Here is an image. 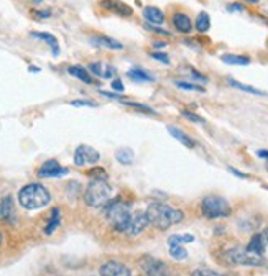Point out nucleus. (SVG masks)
<instances>
[{
    "mask_svg": "<svg viewBox=\"0 0 268 276\" xmlns=\"http://www.w3.org/2000/svg\"><path fill=\"white\" fill-rule=\"evenodd\" d=\"M150 224L158 230H167L169 227L179 224L184 219V212L163 202H152L147 209Z\"/></svg>",
    "mask_w": 268,
    "mask_h": 276,
    "instance_id": "f257e3e1",
    "label": "nucleus"
},
{
    "mask_svg": "<svg viewBox=\"0 0 268 276\" xmlns=\"http://www.w3.org/2000/svg\"><path fill=\"white\" fill-rule=\"evenodd\" d=\"M51 194L45 186L40 182H32V184L23 186L18 192V202L23 209L27 210H36L50 204Z\"/></svg>",
    "mask_w": 268,
    "mask_h": 276,
    "instance_id": "f03ea898",
    "label": "nucleus"
},
{
    "mask_svg": "<svg viewBox=\"0 0 268 276\" xmlns=\"http://www.w3.org/2000/svg\"><path fill=\"white\" fill-rule=\"evenodd\" d=\"M222 261L229 266H263L265 258L260 255L250 253L242 246H232L222 253Z\"/></svg>",
    "mask_w": 268,
    "mask_h": 276,
    "instance_id": "7ed1b4c3",
    "label": "nucleus"
},
{
    "mask_svg": "<svg viewBox=\"0 0 268 276\" xmlns=\"http://www.w3.org/2000/svg\"><path fill=\"white\" fill-rule=\"evenodd\" d=\"M112 186L107 181H94L92 179L84 192V201L89 207H102L110 201Z\"/></svg>",
    "mask_w": 268,
    "mask_h": 276,
    "instance_id": "20e7f679",
    "label": "nucleus"
},
{
    "mask_svg": "<svg viewBox=\"0 0 268 276\" xmlns=\"http://www.w3.org/2000/svg\"><path fill=\"white\" fill-rule=\"evenodd\" d=\"M105 215H107V219L110 220L112 227H114L117 232H120V234H127L129 225H130V220H132L129 207H127L125 204H122L119 199L114 201V202H107Z\"/></svg>",
    "mask_w": 268,
    "mask_h": 276,
    "instance_id": "39448f33",
    "label": "nucleus"
},
{
    "mask_svg": "<svg viewBox=\"0 0 268 276\" xmlns=\"http://www.w3.org/2000/svg\"><path fill=\"white\" fill-rule=\"evenodd\" d=\"M201 212L202 215L209 220L216 219H226L231 215V206L229 202L221 196H206L201 202Z\"/></svg>",
    "mask_w": 268,
    "mask_h": 276,
    "instance_id": "423d86ee",
    "label": "nucleus"
},
{
    "mask_svg": "<svg viewBox=\"0 0 268 276\" xmlns=\"http://www.w3.org/2000/svg\"><path fill=\"white\" fill-rule=\"evenodd\" d=\"M142 268L145 276H173L168 266L153 256H145L142 260Z\"/></svg>",
    "mask_w": 268,
    "mask_h": 276,
    "instance_id": "0eeeda50",
    "label": "nucleus"
},
{
    "mask_svg": "<svg viewBox=\"0 0 268 276\" xmlns=\"http://www.w3.org/2000/svg\"><path fill=\"white\" fill-rule=\"evenodd\" d=\"M100 160V155L97 153L94 148L87 146V145H81L76 148L74 151V165L77 166H84V165H94Z\"/></svg>",
    "mask_w": 268,
    "mask_h": 276,
    "instance_id": "6e6552de",
    "label": "nucleus"
},
{
    "mask_svg": "<svg viewBox=\"0 0 268 276\" xmlns=\"http://www.w3.org/2000/svg\"><path fill=\"white\" fill-rule=\"evenodd\" d=\"M100 7L107 10V12H112L115 15H119V17H132V13H134V10H132L130 5H127L125 2H120V0H100Z\"/></svg>",
    "mask_w": 268,
    "mask_h": 276,
    "instance_id": "1a4fd4ad",
    "label": "nucleus"
},
{
    "mask_svg": "<svg viewBox=\"0 0 268 276\" xmlns=\"http://www.w3.org/2000/svg\"><path fill=\"white\" fill-rule=\"evenodd\" d=\"M66 168H63L56 160H48L43 163V166L38 170V176L40 177H61L67 174Z\"/></svg>",
    "mask_w": 268,
    "mask_h": 276,
    "instance_id": "9d476101",
    "label": "nucleus"
},
{
    "mask_svg": "<svg viewBox=\"0 0 268 276\" xmlns=\"http://www.w3.org/2000/svg\"><path fill=\"white\" fill-rule=\"evenodd\" d=\"M100 276H130V268L120 261H105L99 270Z\"/></svg>",
    "mask_w": 268,
    "mask_h": 276,
    "instance_id": "9b49d317",
    "label": "nucleus"
},
{
    "mask_svg": "<svg viewBox=\"0 0 268 276\" xmlns=\"http://www.w3.org/2000/svg\"><path fill=\"white\" fill-rule=\"evenodd\" d=\"M148 225H150V220H148L147 212H138V214L132 215V220H130V225H129L127 234L132 235V237H137L140 234H143V232L147 230Z\"/></svg>",
    "mask_w": 268,
    "mask_h": 276,
    "instance_id": "f8f14e48",
    "label": "nucleus"
},
{
    "mask_svg": "<svg viewBox=\"0 0 268 276\" xmlns=\"http://www.w3.org/2000/svg\"><path fill=\"white\" fill-rule=\"evenodd\" d=\"M0 219L7 222L15 220V207H13V199L10 196L3 197L0 201Z\"/></svg>",
    "mask_w": 268,
    "mask_h": 276,
    "instance_id": "ddd939ff",
    "label": "nucleus"
},
{
    "mask_svg": "<svg viewBox=\"0 0 268 276\" xmlns=\"http://www.w3.org/2000/svg\"><path fill=\"white\" fill-rule=\"evenodd\" d=\"M91 43L96 44V46H100V48H107V49H117V51H120V49H124V44L120 41H117L114 38H109V36H92L91 38Z\"/></svg>",
    "mask_w": 268,
    "mask_h": 276,
    "instance_id": "4468645a",
    "label": "nucleus"
},
{
    "mask_svg": "<svg viewBox=\"0 0 268 276\" xmlns=\"http://www.w3.org/2000/svg\"><path fill=\"white\" fill-rule=\"evenodd\" d=\"M173 25L179 33H189L193 30V22L186 13H174Z\"/></svg>",
    "mask_w": 268,
    "mask_h": 276,
    "instance_id": "2eb2a0df",
    "label": "nucleus"
},
{
    "mask_svg": "<svg viewBox=\"0 0 268 276\" xmlns=\"http://www.w3.org/2000/svg\"><path fill=\"white\" fill-rule=\"evenodd\" d=\"M143 17L148 23H153L155 27L165 23V13L157 7H145L143 8Z\"/></svg>",
    "mask_w": 268,
    "mask_h": 276,
    "instance_id": "dca6fc26",
    "label": "nucleus"
},
{
    "mask_svg": "<svg viewBox=\"0 0 268 276\" xmlns=\"http://www.w3.org/2000/svg\"><path fill=\"white\" fill-rule=\"evenodd\" d=\"M32 36L38 38V39H43V41H46L48 44H50L53 56H58V54H60V44H58V39H56L55 34L45 33V32H32Z\"/></svg>",
    "mask_w": 268,
    "mask_h": 276,
    "instance_id": "f3484780",
    "label": "nucleus"
},
{
    "mask_svg": "<svg viewBox=\"0 0 268 276\" xmlns=\"http://www.w3.org/2000/svg\"><path fill=\"white\" fill-rule=\"evenodd\" d=\"M265 246H267V243H265V240H263V235L262 234H255L250 239V242H248L247 251L263 256V253H265Z\"/></svg>",
    "mask_w": 268,
    "mask_h": 276,
    "instance_id": "a211bd4d",
    "label": "nucleus"
},
{
    "mask_svg": "<svg viewBox=\"0 0 268 276\" xmlns=\"http://www.w3.org/2000/svg\"><path fill=\"white\" fill-rule=\"evenodd\" d=\"M89 71H91L92 74H96V76L107 79V77H112V76H114L115 69H114V66H110V64L91 63V64H89Z\"/></svg>",
    "mask_w": 268,
    "mask_h": 276,
    "instance_id": "6ab92c4d",
    "label": "nucleus"
},
{
    "mask_svg": "<svg viewBox=\"0 0 268 276\" xmlns=\"http://www.w3.org/2000/svg\"><path fill=\"white\" fill-rule=\"evenodd\" d=\"M127 76H129L134 82H140V84H143V82H153L155 81V77L152 76V74H148L147 71H145V69H140V68L130 69V71L127 72Z\"/></svg>",
    "mask_w": 268,
    "mask_h": 276,
    "instance_id": "aec40b11",
    "label": "nucleus"
},
{
    "mask_svg": "<svg viewBox=\"0 0 268 276\" xmlns=\"http://www.w3.org/2000/svg\"><path fill=\"white\" fill-rule=\"evenodd\" d=\"M168 132L171 133L173 135V138H176V140L179 141V143H183L184 146H188V148H193L194 145H196V143H194V140L189 135H186V133H184L181 128H178V127H173V125H169L168 127Z\"/></svg>",
    "mask_w": 268,
    "mask_h": 276,
    "instance_id": "412c9836",
    "label": "nucleus"
},
{
    "mask_svg": "<svg viewBox=\"0 0 268 276\" xmlns=\"http://www.w3.org/2000/svg\"><path fill=\"white\" fill-rule=\"evenodd\" d=\"M221 59L222 63L234 64V66H247V64H250V58L240 56V54H222Z\"/></svg>",
    "mask_w": 268,
    "mask_h": 276,
    "instance_id": "4be33fe9",
    "label": "nucleus"
},
{
    "mask_svg": "<svg viewBox=\"0 0 268 276\" xmlns=\"http://www.w3.org/2000/svg\"><path fill=\"white\" fill-rule=\"evenodd\" d=\"M60 222H61V212H60V209H53V210H51L50 222H48V225L45 227V234H46V235H51L53 232H55V230L58 229Z\"/></svg>",
    "mask_w": 268,
    "mask_h": 276,
    "instance_id": "5701e85b",
    "label": "nucleus"
},
{
    "mask_svg": "<svg viewBox=\"0 0 268 276\" xmlns=\"http://www.w3.org/2000/svg\"><path fill=\"white\" fill-rule=\"evenodd\" d=\"M67 72L71 74V76L77 77L79 81L86 82V84H92V77L89 76V72H86L84 68L81 66H69V69H67Z\"/></svg>",
    "mask_w": 268,
    "mask_h": 276,
    "instance_id": "b1692460",
    "label": "nucleus"
},
{
    "mask_svg": "<svg viewBox=\"0 0 268 276\" xmlns=\"http://www.w3.org/2000/svg\"><path fill=\"white\" fill-rule=\"evenodd\" d=\"M194 27H196L198 32L201 33H206L209 28H211V17L206 13V12H201L198 15L196 18V23H194Z\"/></svg>",
    "mask_w": 268,
    "mask_h": 276,
    "instance_id": "393cba45",
    "label": "nucleus"
},
{
    "mask_svg": "<svg viewBox=\"0 0 268 276\" xmlns=\"http://www.w3.org/2000/svg\"><path fill=\"white\" fill-rule=\"evenodd\" d=\"M191 242H194V237L191 234H184V235L174 234L168 239V245L169 246H178V245H183V243H191Z\"/></svg>",
    "mask_w": 268,
    "mask_h": 276,
    "instance_id": "a878e982",
    "label": "nucleus"
},
{
    "mask_svg": "<svg viewBox=\"0 0 268 276\" xmlns=\"http://www.w3.org/2000/svg\"><path fill=\"white\" fill-rule=\"evenodd\" d=\"M229 84H231L232 87H235V89H240V91H243V92H250V94H255V96H265V92H263V91H258V89L252 87V86L242 84V82L235 81V79H229Z\"/></svg>",
    "mask_w": 268,
    "mask_h": 276,
    "instance_id": "bb28decb",
    "label": "nucleus"
},
{
    "mask_svg": "<svg viewBox=\"0 0 268 276\" xmlns=\"http://www.w3.org/2000/svg\"><path fill=\"white\" fill-rule=\"evenodd\" d=\"M115 158L122 165H132V161H134V151L129 150V148H122V150L117 151Z\"/></svg>",
    "mask_w": 268,
    "mask_h": 276,
    "instance_id": "cd10ccee",
    "label": "nucleus"
},
{
    "mask_svg": "<svg viewBox=\"0 0 268 276\" xmlns=\"http://www.w3.org/2000/svg\"><path fill=\"white\" fill-rule=\"evenodd\" d=\"M87 176L92 177L94 181H107V177H109L107 176L105 170H102L100 166H94L92 170H89L87 171Z\"/></svg>",
    "mask_w": 268,
    "mask_h": 276,
    "instance_id": "c85d7f7f",
    "label": "nucleus"
},
{
    "mask_svg": "<svg viewBox=\"0 0 268 276\" xmlns=\"http://www.w3.org/2000/svg\"><path fill=\"white\" fill-rule=\"evenodd\" d=\"M169 255L173 256L174 260L181 261V260H186L188 258V251L184 248L183 245H178V246H169Z\"/></svg>",
    "mask_w": 268,
    "mask_h": 276,
    "instance_id": "c756f323",
    "label": "nucleus"
},
{
    "mask_svg": "<svg viewBox=\"0 0 268 276\" xmlns=\"http://www.w3.org/2000/svg\"><path fill=\"white\" fill-rule=\"evenodd\" d=\"M125 104V105H129V107H134V108H137V110H142L145 113H150V115H155V112L152 107H148V105H145V104H138V102H125V101H122Z\"/></svg>",
    "mask_w": 268,
    "mask_h": 276,
    "instance_id": "7c9ffc66",
    "label": "nucleus"
},
{
    "mask_svg": "<svg viewBox=\"0 0 268 276\" xmlns=\"http://www.w3.org/2000/svg\"><path fill=\"white\" fill-rule=\"evenodd\" d=\"M174 84L179 87V89H184V91H196V92H204V87L201 86H196V84H191V82H184V81H174Z\"/></svg>",
    "mask_w": 268,
    "mask_h": 276,
    "instance_id": "2f4dec72",
    "label": "nucleus"
},
{
    "mask_svg": "<svg viewBox=\"0 0 268 276\" xmlns=\"http://www.w3.org/2000/svg\"><path fill=\"white\" fill-rule=\"evenodd\" d=\"M181 115H183L184 118H186V120H189V122H194V123H206V120H204L202 117H199L198 113H193V112H189V110H183Z\"/></svg>",
    "mask_w": 268,
    "mask_h": 276,
    "instance_id": "473e14b6",
    "label": "nucleus"
},
{
    "mask_svg": "<svg viewBox=\"0 0 268 276\" xmlns=\"http://www.w3.org/2000/svg\"><path fill=\"white\" fill-rule=\"evenodd\" d=\"M191 276H224L221 273H217V271H212V270H207V268H198L194 270Z\"/></svg>",
    "mask_w": 268,
    "mask_h": 276,
    "instance_id": "72a5a7b5",
    "label": "nucleus"
},
{
    "mask_svg": "<svg viewBox=\"0 0 268 276\" xmlns=\"http://www.w3.org/2000/svg\"><path fill=\"white\" fill-rule=\"evenodd\" d=\"M150 56H152L153 59H157V61H160V63H163V64H169V56L167 53H157V51H152L150 53Z\"/></svg>",
    "mask_w": 268,
    "mask_h": 276,
    "instance_id": "f704fd0d",
    "label": "nucleus"
},
{
    "mask_svg": "<svg viewBox=\"0 0 268 276\" xmlns=\"http://www.w3.org/2000/svg\"><path fill=\"white\" fill-rule=\"evenodd\" d=\"M71 105L72 107H97V104L91 101H72Z\"/></svg>",
    "mask_w": 268,
    "mask_h": 276,
    "instance_id": "c9c22d12",
    "label": "nucleus"
},
{
    "mask_svg": "<svg viewBox=\"0 0 268 276\" xmlns=\"http://www.w3.org/2000/svg\"><path fill=\"white\" fill-rule=\"evenodd\" d=\"M112 89L117 92H124V84H122L120 79H114V81H112Z\"/></svg>",
    "mask_w": 268,
    "mask_h": 276,
    "instance_id": "e433bc0d",
    "label": "nucleus"
},
{
    "mask_svg": "<svg viewBox=\"0 0 268 276\" xmlns=\"http://www.w3.org/2000/svg\"><path fill=\"white\" fill-rule=\"evenodd\" d=\"M189 74H191V77L198 79L199 82H207V77L202 76V74H199V72L196 71V69H191V72H189Z\"/></svg>",
    "mask_w": 268,
    "mask_h": 276,
    "instance_id": "4c0bfd02",
    "label": "nucleus"
},
{
    "mask_svg": "<svg viewBox=\"0 0 268 276\" xmlns=\"http://www.w3.org/2000/svg\"><path fill=\"white\" fill-rule=\"evenodd\" d=\"M102 96H105V97H109V99H114V101H122L124 97H120V96H117V94L114 92H105V91H100Z\"/></svg>",
    "mask_w": 268,
    "mask_h": 276,
    "instance_id": "58836bf2",
    "label": "nucleus"
},
{
    "mask_svg": "<svg viewBox=\"0 0 268 276\" xmlns=\"http://www.w3.org/2000/svg\"><path fill=\"white\" fill-rule=\"evenodd\" d=\"M229 171H231L232 172V174H235V176H238V177H240V179H247V174H245V172H242V171H238V170H235V168H229Z\"/></svg>",
    "mask_w": 268,
    "mask_h": 276,
    "instance_id": "ea45409f",
    "label": "nucleus"
},
{
    "mask_svg": "<svg viewBox=\"0 0 268 276\" xmlns=\"http://www.w3.org/2000/svg\"><path fill=\"white\" fill-rule=\"evenodd\" d=\"M147 28H150V30H152V32H157L158 34H169L168 32H165V30L157 28V27H155V25H147Z\"/></svg>",
    "mask_w": 268,
    "mask_h": 276,
    "instance_id": "a19ab883",
    "label": "nucleus"
},
{
    "mask_svg": "<svg viewBox=\"0 0 268 276\" xmlns=\"http://www.w3.org/2000/svg\"><path fill=\"white\" fill-rule=\"evenodd\" d=\"M232 10H238V12H242V5H238V3H231L229 5V12H232Z\"/></svg>",
    "mask_w": 268,
    "mask_h": 276,
    "instance_id": "79ce46f5",
    "label": "nucleus"
},
{
    "mask_svg": "<svg viewBox=\"0 0 268 276\" xmlns=\"http://www.w3.org/2000/svg\"><path fill=\"white\" fill-rule=\"evenodd\" d=\"M257 156L265 158V160H268V150H258V151H257Z\"/></svg>",
    "mask_w": 268,
    "mask_h": 276,
    "instance_id": "37998d69",
    "label": "nucleus"
},
{
    "mask_svg": "<svg viewBox=\"0 0 268 276\" xmlns=\"http://www.w3.org/2000/svg\"><path fill=\"white\" fill-rule=\"evenodd\" d=\"M35 15H36V17H50L51 13L46 10V12H35Z\"/></svg>",
    "mask_w": 268,
    "mask_h": 276,
    "instance_id": "c03bdc74",
    "label": "nucleus"
},
{
    "mask_svg": "<svg viewBox=\"0 0 268 276\" xmlns=\"http://www.w3.org/2000/svg\"><path fill=\"white\" fill-rule=\"evenodd\" d=\"M262 235H263V240H265V243H268V227L262 232Z\"/></svg>",
    "mask_w": 268,
    "mask_h": 276,
    "instance_id": "a18cd8bd",
    "label": "nucleus"
},
{
    "mask_svg": "<svg viewBox=\"0 0 268 276\" xmlns=\"http://www.w3.org/2000/svg\"><path fill=\"white\" fill-rule=\"evenodd\" d=\"M28 69H30L32 72H40V68H35V66H30Z\"/></svg>",
    "mask_w": 268,
    "mask_h": 276,
    "instance_id": "49530a36",
    "label": "nucleus"
},
{
    "mask_svg": "<svg viewBox=\"0 0 268 276\" xmlns=\"http://www.w3.org/2000/svg\"><path fill=\"white\" fill-rule=\"evenodd\" d=\"M165 43H155V48H163Z\"/></svg>",
    "mask_w": 268,
    "mask_h": 276,
    "instance_id": "de8ad7c7",
    "label": "nucleus"
},
{
    "mask_svg": "<svg viewBox=\"0 0 268 276\" xmlns=\"http://www.w3.org/2000/svg\"><path fill=\"white\" fill-rule=\"evenodd\" d=\"M2 242H3V237H2V232H0V246H2Z\"/></svg>",
    "mask_w": 268,
    "mask_h": 276,
    "instance_id": "09e8293b",
    "label": "nucleus"
},
{
    "mask_svg": "<svg viewBox=\"0 0 268 276\" xmlns=\"http://www.w3.org/2000/svg\"><path fill=\"white\" fill-rule=\"evenodd\" d=\"M247 2H250V3H257L258 0H247Z\"/></svg>",
    "mask_w": 268,
    "mask_h": 276,
    "instance_id": "8fccbe9b",
    "label": "nucleus"
}]
</instances>
